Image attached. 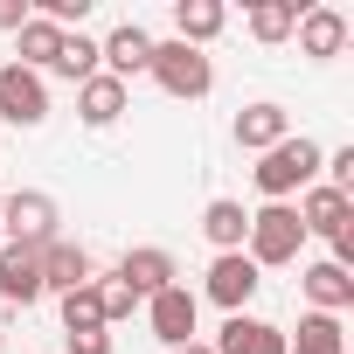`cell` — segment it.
Here are the masks:
<instances>
[{"mask_svg":"<svg viewBox=\"0 0 354 354\" xmlns=\"http://www.w3.org/2000/svg\"><path fill=\"white\" fill-rule=\"evenodd\" d=\"M0 299H8V306H35L42 299V264H35V250H21V243H8V250H0Z\"/></svg>","mask_w":354,"mask_h":354,"instance_id":"obj_14","label":"cell"},{"mask_svg":"<svg viewBox=\"0 0 354 354\" xmlns=\"http://www.w3.org/2000/svg\"><path fill=\"white\" fill-rule=\"evenodd\" d=\"M49 70H56V77H70V84H91L104 63H97V42L77 28V35H63V49H56V63H49Z\"/></svg>","mask_w":354,"mask_h":354,"instance_id":"obj_22","label":"cell"},{"mask_svg":"<svg viewBox=\"0 0 354 354\" xmlns=\"http://www.w3.org/2000/svg\"><path fill=\"white\" fill-rule=\"evenodd\" d=\"M299 230L333 243L340 230H354V195H333L326 181H313V188H306V202H299Z\"/></svg>","mask_w":354,"mask_h":354,"instance_id":"obj_9","label":"cell"},{"mask_svg":"<svg viewBox=\"0 0 354 354\" xmlns=\"http://www.w3.org/2000/svg\"><path fill=\"white\" fill-rule=\"evenodd\" d=\"M118 111H125V84L118 77H91V84H77V118L84 125H118Z\"/></svg>","mask_w":354,"mask_h":354,"instance_id":"obj_18","label":"cell"},{"mask_svg":"<svg viewBox=\"0 0 354 354\" xmlns=\"http://www.w3.org/2000/svg\"><path fill=\"white\" fill-rule=\"evenodd\" d=\"M91 285H97V306H104V326H111V319H132V306H139V299H132V292H125L118 278H91Z\"/></svg>","mask_w":354,"mask_h":354,"instance_id":"obj_25","label":"cell"},{"mask_svg":"<svg viewBox=\"0 0 354 354\" xmlns=\"http://www.w3.org/2000/svg\"><path fill=\"white\" fill-rule=\"evenodd\" d=\"M278 139H292L285 104H271V97H264V104H243V111H236V146H243V153H271Z\"/></svg>","mask_w":354,"mask_h":354,"instance_id":"obj_12","label":"cell"},{"mask_svg":"<svg viewBox=\"0 0 354 354\" xmlns=\"http://www.w3.org/2000/svg\"><path fill=\"white\" fill-rule=\"evenodd\" d=\"M299 285H306L313 313H333V319H340V313L354 306V271H340V264H306Z\"/></svg>","mask_w":354,"mask_h":354,"instance_id":"obj_16","label":"cell"},{"mask_svg":"<svg viewBox=\"0 0 354 354\" xmlns=\"http://www.w3.org/2000/svg\"><path fill=\"white\" fill-rule=\"evenodd\" d=\"M0 223H8V243H21V250L56 243V202L42 188H15L8 202H0Z\"/></svg>","mask_w":354,"mask_h":354,"instance_id":"obj_4","label":"cell"},{"mask_svg":"<svg viewBox=\"0 0 354 354\" xmlns=\"http://www.w3.org/2000/svg\"><path fill=\"white\" fill-rule=\"evenodd\" d=\"M35 21V8H28V0H0V28H8V35H21Z\"/></svg>","mask_w":354,"mask_h":354,"instance_id":"obj_27","label":"cell"},{"mask_svg":"<svg viewBox=\"0 0 354 354\" xmlns=\"http://www.w3.org/2000/svg\"><path fill=\"white\" fill-rule=\"evenodd\" d=\"M0 118H8V125H42L49 118V84L35 70L8 63V70H0Z\"/></svg>","mask_w":354,"mask_h":354,"instance_id":"obj_5","label":"cell"},{"mask_svg":"<svg viewBox=\"0 0 354 354\" xmlns=\"http://www.w3.org/2000/svg\"><path fill=\"white\" fill-rule=\"evenodd\" d=\"M97 63H104V77H118V84H132L139 70H153V35L139 28V21H118L104 42H97Z\"/></svg>","mask_w":354,"mask_h":354,"instance_id":"obj_6","label":"cell"},{"mask_svg":"<svg viewBox=\"0 0 354 354\" xmlns=\"http://www.w3.org/2000/svg\"><path fill=\"white\" fill-rule=\"evenodd\" d=\"M195 313H202V306H195L188 285H167V292L146 299V319H153V333H160L167 347H188V340H195Z\"/></svg>","mask_w":354,"mask_h":354,"instance_id":"obj_8","label":"cell"},{"mask_svg":"<svg viewBox=\"0 0 354 354\" xmlns=\"http://www.w3.org/2000/svg\"><path fill=\"white\" fill-rule=\"evenodd\" d=\"M257 285H264V278H257V264H250L243 250H223V257L209 264V285H202V292H209V299H216L223 313H243Z\"/></svg>","mask_w":354,"mask_h":354,"instance_id":"obj_7","label":"cell"},{"mask_svg":"<svg viewBox=\"0 0 354 354\" xmlns=\"http://www.w3.org/2000/svg\"><path fill=\"white\" fill-rule=\"evenodd\" d=\"M202 236L216 243V257H223V250H243V236H250L243 202H209V209H202Z\"/></svg>","mask_w":354,"mask_h":354,"instance_id":"obj_19","label":"cell"},{"mask_svg":"<svg viewBox=\"0 0 354 354\" xmlns=\"http://www.w3.org/2000/svg\"><path fill=\"white\" fill-rule=\"evenodd\" d=\"M0 202H8V188H0Z\"/></svg>","mask_w":354,"mask_h":354,"instance_id":"obj_30","label":"cell"},{"mask_svg":"<svg viewBox=\"0 0 354 354\" xmlns=\"http://www.w3.org/2000/svg\"><path fill=\"white\" fill-rule=\"evenodd\" d=\"M35 264H42V292H84L91 285V250L84 243H42L35 250Z\"/></svg>","mask_w":354,"mask_h":354,"instance_id":"obj_10","label":"cell"},{"mask_svg":"<svg viewBox=\"0 0 354 354\" xmlns=\"http://www.w3.org/2000/svg\"><path fill=\"white\" fill-rule=\"evenodd\" d=\"M56 49H63V28H49L42 15H35V21H28V28L15 35V56H21V70H35V77H42V70L56 63Z\"/></svg>","mask_w":354,"mask_h":354,"instance_id":"obj_21","label":"cell"},{"mask_svg":"<svg viewBox=\"0 0 354 354\" xmlns=\"http://www.w3.org/2000/svg\"><path fill=\"white\" fill-rule=\"evenodd\" d=\"M299 15H306L299 0H257V8H250V35L257 42H285L299 28Z\"/></svg>","mask_w":354,"mask_h":354,"instance_id":"obj_23","label":"cell"},{"mask_svg":"<svg viewBox=\"0 0 354 354\" xmlns=\"http://www.w3.org/2000/svg\"><path fill=\"white\" fill-rule=\"evenodd\" d=\"M319 146L306 139V132H292V139H278L271 153H257V188L271 195V202H292L299 188H313L319 181Z\"/></svg>","mask_w":354,"mask_h":354,"instance_id":"obj_1","label":"cell"},{"mask_svg":"<svg viewBox=\"0 0 354 354\" xmlns=\"http://www.w3.org/2000/svg\"><path fill=\"white\" fill-rule=\"evenodd\" d=\"M292 35H299V49H306V56H319V63H326V56H340V49H347V15H340V8H306Z\"/></svg>","mask_w":354,"mask_h":354,"instance_id":"obj_15","label":"cell"},{"mask_svg":"<svg viewBox=\"0 0 354 354\" xmlns=\"http://www.w3.org/2000/svg\"><path fill=\"white\" fill-rule=\"evenodd\" d=\"M319 167H326V188H333V195H354V146H340V153H326Z\"/></svg>","mask_w":354,"mask_h":354,"instance_id":"obj_26","label":"cell"},{"mask_svg":"<svg viewBox=\"0 0 354 354\" xmlns=\"http://www.w3.org/2000/svg\"><path fill=\"white\" fill-rule=\"evenodd\" d=\"M223 0H181L174 8V42H188V49H202V42H216L223 35Z\"/></svg>","mask_w":354,"mask_h":354,"instance_id":"obj_17","label":"cell"},{"mask_svg":"<svg viewBox=\"0 0 354 354\" xmlns=\"http://www.w3.org/2000/svg\"><path fill=\"white\" fill-rule=\"evenodd\" d=\"M167 97H209V84H216V63L202 56V49H188V42H153V70H146Z\"/></svg>","mask_w":354,"mask_h":354,"instance_id":"obj_3","label":"cell"},{"mask_svg":"<svg viewBox=\"0 0 354 354\" xmlns=\"http://www.w3.org/2000/svg\"><path fill=\"white\" fill-rule=\"evenodd\" d=\"M285 354H347V333H340L333 313H306L299 319V340L285 333Z\"/></svg>","mask_w":354,"mask_h":354,"instance_id":"obj_20","label":"cell"},{"mask_svg":"<svg viewBox=\"0 0 354 354\" xmlns=\"http://www.w3.org/2000/svg\"><path fill=\"white\" fill-rule=\"evenodd\" d=\"M250 250V264L264 271V264H299V250H306V230H299V209L292 202H264L257 216H250V236H243Z\"/></svg>","mask_w":354,"mask_h":354,"instance_id":"obj_2","label":"cell"},{"mask_svg":"<svg viewBox=\"0 0 354 354\" xmlns=\"http://www.w3.org/2000/svg\"><path fill=\"white\" fill-rule=\"evenodd\" d=\"M216 354H285V333L271 319H250V313H230L223 333H216Z\"/></svg>","mask_w":354,"mask_h":354,"instance_id":"obj_13","label":"cell"},{"mask_svg":"<svg viewBox=\"0 0 354 354\" xmlns=\"http://www.w3.org/2000/svg\"><path fill=\"white\" fill-rule=\"evenodd\" d=\"M174 354H216V347H202V340H188V347H174Z\"/></svg>","mask_w":354,"mask_h":354,"instance_id":"obj_29","label":"cell"},{"mask_svg":"<svg viewBox=\"0 0 354 354\" xmlns=\"http://www.w3.org/2000/svg\"><path fill=\"white\" fill-rule=\"evenodd\" d=\"M70 354H111V333H70Z\"/></svg>","mask_w":354,"mask_h":354,"instance_id":"obj_28","label":"cell"},{"mask_svg":"<svg viewBox=\"0 0 354 354\" xmlns=\"http://www.w3.org/2000/svg\"><path fill=\"white\" fill-rule=\"evenodd\" d=\"M63 333H104L97 285H84V292H63Z\"/></svg>","mask_w":354,"mask_h":354,"instance_id":"obj_24","label":"cell"},{"mask_svg":"<svg viewBox=\"0 0 354 354\" xmlns=\"http://www.w3.org/2000/svg\"><path fill=\"white\" fill-rule=\"evenodd\" d=\"M111 278H118L132 299H153V292H167V285H174V257H167V250H153V243H139V250H125V257H118V271H111Z\"/></svg>","mask_w":354,"mask_h":354,"instance_id":"obj_11","label":"cell"}]
</instances>
